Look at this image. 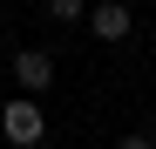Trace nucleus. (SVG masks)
Returning <instances> with one entry per match:
<instances>
[{
  "instance_id": "f03ea898",
  "label": "nucleus",
  "mask_w": 156,
  "mask_h": 149,
  "mask_svg": "<svg viewBox=\"0 0 156 149\" xmlns=\"http://www.w3.org/2000/svg\"><path fill=\"white\" fill-rule=\"evenodd\" d=\"M14 81H20V95H48V81H55V61H48L41 47H20V54H14Z\"/></svg>"
},
{
  "instance_id": "423d86ee",
  "label": "nucleus",
  "mask_w": 156,
  "mask_h": 149,
  "mask_svg": "<svg viewBox=\"0 0 156 149\" xmlns=\"http://www.w3.org/2000/svg\"><path fill=\"white\" fill-rule=\"evenodd\" d=\"M149 149H156V136H149Z\"/></svg>"
},
{
  "instance_id": "20e7f679",
  "label": "nucleus",
  "mask_w": 156,
  "mask_h": 149,
  "mask_svg": "<svg viewBox=\"0 0 156 149\" xmlns=\"http://www.w3.org/2000/svg\"><path fill=\"white\" fill-rule=\"evenodd\" d=\"M88 7H82V0H48V20H61V27H68V20H82Z\"/></svg>"
},
{
  "instance_id": "39448f33",
  "label": "nucleus",
  "mask_w": 156,
  "mask_h": 149,
  "mask_svg": "<svg viewBox=\"0 0 156 149\" xmlns=\"http://www.w3.org/2000/svg\"><path fill=\"white\" fill-rule=\"evenodd\" d=\"M122 149H149V136H122Z\"/></svg>"
},
{
  "instance_id": "7ed1b4c3",
  "label": "nucleus",
  "mask_w": 156,
  "mask_h": 149,
  "mask_svg": "<svg viewBox=\"0 0 156 149\" xmlns=\"http://www.w3.org/2000/svg\"><path fill=\"white\" fill-rule=\"evenodd\" d=\"M95 34L102 41H122L129 34V7H122V0H102V7H95Z\"/></svg>"
},
{
  "instance_id": "f257e3e1",
  "label": "nucleus",
  "mask_w": 156,
  "mask_h": 149,
  "mask_svg": "<svg viewBox=\"0 0 156 149\" xmlns=\"http://www.w3.org/2000/svg\"><path fill=\"white\" fill-rule=\"evenodd\" d=\"M0 136H7L14 149H34V142L48 136V122H41V102H34V95H20V102L0 109Z\"/></svg>"
}]
</instances>
